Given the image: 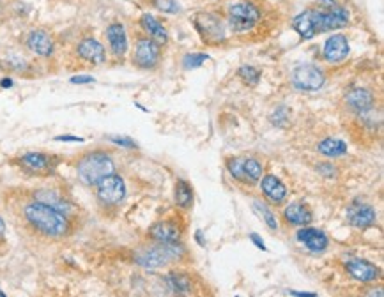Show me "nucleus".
<instances>
[{"label": "nucleus", "mask_w": 384, "mask_h": 297, "mask_svg": "<svg viewBox=\"0 0 384 297\" xmlns=\"http://www.w3.org/2000/svg\"><path fill=\"white\" fill-rule=\"evenodd\" d=\"M6 239V222L4 218H2V215H0V245L4 242Z\"/></svg>", "instance_id": "obj_33"}, {"label": "nucleus", "mask_w": 384, "mask_h": 297, "mask_svg": "<svg viewBox=\"0 0 384 297\" xmlns=\"http://www.w3.org/2000/svg\"><path fill=\"white\" fill-rule=\"evenodd\" d=\"M20 216L27 229L48 241H61L73 232V222L69 216L34 196L23 202L20 207Z\"/></svg>", "instance_id": "obj_1"}, {"label": "nucleus", "mask_w": 384, "mask_h": 297, "mask_svg": "<svg viewBox=\"0 0 384 297\" xmlns=\"http://www.w3.org/2000/svg\"><path fill=\"white\" fill-rule=\"evenodd\" d=\"M377 215L374 207L363 202H353L347 207V222L356 229H369L376 223Z\"/></svg>", "instance_id": "obj_15"}, {"label": "nucleus", "mask_w": 384, "mask_h": 297, "mask_svg": "<svg viewBox=\"0 0 384 297\" xmlns=\"http://www.w3.org/2000/svg\"><path fill=\"white\" fill-rule=\"evenodd\" d=\"M317 151L328 158H339V156L347 154V145L339 138H326L317 145Z\"/></svg>", "instance_id": "obj_25"}, {"label": "nucleus", "mask_w": 384, "mask_h": 297, "mask_svg": "<svg viewBox=\"0 0 384 297\" xmlns=\"http://www.w3.org/2000/svg\"><path fill=\"white\" fill-rule=\"evenodd\" d=\"M61 159L48 152H27L16 159V165L29 175L48 177L55 172Z\"/></svg>", "instance_id": "obj_6"}, {"label": "nucleus", "mask_w": 384, "mask_h": 297, "mask_svg": "<svg viewBox=\"0 0 384 297\" xmlns=\"http://www.w3.org/2000/svg\"><path fill=\"white\" fill-rule=\"evenodd\" d=\"M346 101L349 105V108L353 112L360 113V115H365V113L372 112L374 105H376V98L370 91L367 89H353V91L347 92Z\"/></svg>", "instance_id": "obj_19"}, {"label": "nucleus", "mask_w": 384, "mask_h": 297, "mask_svg": "<svg viewBox=\"0 0 384 297\" xmlns=\"http://www.w3.org/2000/svg\"><path fill=\"white\" fill-rule=\"evenodd\" d=\"M94 82V78H91V76H75V78H71V83H91Z\"/></svg>", "instance_id": "obj_32"}, {"label": "nucleus", "mask_w": 384, "mask_h": 297, "mask_svg": "<svg viewBox=\"0 0 384 297\" xmlns=\"http://www.w3.org/2000/svg\"><path fill=\"white\" fill-rule=\"evenodd\" d=\"M162 59V45L151 38H138L133 53V64L140 69H155Z\"/></svg>", "instance_id": "obj_11"}, {"label": "nucleus", "mask_w": 384, "mask_h": 297, "mask_svg": "<svg viewBox=\"0 0 384 297\" xmlns=\"http://www.w3.org/2000/svg\"><path fill=\"white\" fill-rule=\"evenodd\" d=\"M151 4L155 6L158 11L166 13V15H179L183 11L181 4L177 0H151Z\"/></svg>", "instance_id": "obj_29"}, {"label": "nucleus", "mask_w": 384, "mask_h": 297, "mask_svg": "<svg viewBox=\"0 0 384 297\" xmlns=\"http://www.w3.org/2000/svg\"><path fill=\"white\" fill-rule=\"evenodd\" d=\"M260 189L264 196L271 203H282L287 196V188L276 175H264L260 177Z\"/></svg>", "instance_id": "obj_21"}, {"label": "nucleus", "mask_w": 384, "mask_h": 297, "mask_svg": "<svg viewBox=\"0 0 384 297\" xmlns=\"http://www.w3.org/2000/svg\"><path fill=\"white\" fill-rule=\"evenodd\" d=\"M283 218H285V222L289 225L303 226L308 225L313 219V216L312 211L306 205H303V203H290V205L285 207V211H283Z\"/></svg>", "instance_id": "obj_23"}, {"label": "nucleus", "mask_w": 384, "mask_h": 297, "mask_svg": "<svg viewBox=\"0 0 384 297\" xmlns=\"http://www.w3.org/2000/svg\"><path fill=\"white\" fill-rule=\"evenodd\" d=\"M183 255H185V248L179 242H172V245L158 242L151 248H142L140 252H136L135 262L145 269H158L166 263L177 262Z\"/></svg>", "instance_id": "obj_4"}, {"label": "nucleus", "mask_w": 384, "mask_h": 297, "mask_svg": "<svg viewBox=\"0 0 384 297\" xmlns=\"http://www.w3.org/2000/svg\"><path fill=\"white\" fill-rule=\"evenodd\" d=\"M4 20H6V8L0 4V23H4Z\"/></svg>", "instance_id": "obj_37"}, {"label": "nucleus", "mask_w": 384, "mask_h": 297, "mask_svg": "<svg viewBox=\"0 0 384 297\" xmlns=\"http://www.w3.org/2000/svg\"><path fill=\"white\" fill-rule=\"evenodd\" d=\"M149 237L156 242L172 245V242L181 241L183 230L181 226L173 222H158L149 229Z\"/></svg>", "instance_id": "obj_18"}, {"label": "nucleus", "mask_w": 384, "mask_h": 297, "mask_svg": "<svg viewBox=\"0 0 384 297\" xmlns=\"http://www.w3.org/2000/svg\"><path fill=\"white\" fill-rule=\"evenodd\" d=\"M290 296H299V297H315V294H308V292H294V290H290Z\"/></svg>", "instance_id": "obj_36"}, {"label": "nucleus", "mask_w": 384, "mask_h": 297, "mask_svg": "<svg viewBox=\"0 0 384 297\" xmlns=\"http://www.w3.org/2000/svg\"><path fill=\"white\" fill-rule=\"evenodd\" d=\"M253 211H255L257 215H259L260 218L264 219V223H266V225H268L269 229H271V230H278V222H276L275 212H273L271 209H269V207L266 205V203L260 202V200H255V202H253Z\"/></svg>", "instance_id": "obj_27"}, {"label": "nucleus", "mask_w": 384, "mask_h": 297, "mask_svg": "<svg viewBox=\"0 0 384 297\" xmlns=\"http://www.w3.org/2000/svg\"><path fill=\"white\" fill-rule=\"evenodd\" d=\"M260 11L252 2H239L229 8V27L234 32H248L259 23Z\"/></svg>", "instance_id": "obj_8"}, {"label": "nucleus", "mask_w": 384, "mask_h": 297, "mask_svg": "<svg viewBox=\"0 0 384 297\" xmlns=\"http://www.w3.org/2000/svg\"><path fill=\"white\" fill-rule=\"evenodd\" d=\"M290 82L299 91L313 92L322 89V85L326 83V76H324L322 69H319L317 66L301 64L290 73Z\"/></svg>", "instance_id": "obj_10"}, {"label": "nucleus", "mask_w": 384, "mask_h": 297, "mask_svg": "<svg viewBox=\"0 0 384 297\" xmlns=\"http://www.w3.org/2000/svg\"><path fill=\"white\" fill-rule=\"evenodd\" d=\"M296 237H298V241L301 242V245H305V248L310 249L312 253H322L329 245L328 236H326L322 230L317 229H301Z\"/></svg>", "instance_id": "obj_20"}, {"label": "nucleus", "mask_w": 384, "mask_h": 297, "mask_svg": "<svg viewBox=\"0 0 384 297\" xmlns=\"http://www.w3.org/2000/svg\"><path fill=\"white\" fill-rule=\"evenodd\" d=\"M238 75H239V78L243 80V82L246 83V85H250V87H253V85H257V83H259V80H260V71L257 68H253V66H241V68H239V71H238Z\"/></svg>", "instance_id": "obj_28"}, {"label": "nucleus", "mask_w": 384, "mask_h": 297, "mask_svg": "<svg viewBox=\"0 0 384 297\" xmlns=\"http://www.w3.org/2000/svg\"><path fill=\"white\" fill-rule=\"evenodd\" d=\"M350 15L336 0H319L313 8L306 9L292 20V29L303 39H312L317 34L333 32L349 25Z\"/></svg>", "instance_id": "obj_2"}, {"label": "nucleus", "mask_w": 384, "mask_h": 297, "mask_svg": "<svg viewBox=\"0 0 384 297\" xmlns=\"http://www.w3.org/2000/svg\"><path fill=\"white\" fill-rule=\"evenodd\" d=\"M166 285L173 294H179V296H188L193 290L192 280H190L188 275H183V273H170L166 276Z\"/></svg>", "instance_id": "obj_24"}, {"label": "nucleus", "mask_w": 384, "mask_h": 297, "mask_svg": "<svg viewBox=\"0 0 384 297\" xmlns=\"http://www.w3.org/2000/svg\"><path fill=\"white\" fill-rule=\"evenodd\" d=\"M227 170L232 179L243 182V184H255L262 177V165L253 158H230L227 159Z\"/></svg>", "instance_id": "obj_9"}, {"label": "nucleus", "mask_w": 384, "mask_h": 297, "mask_svg": "<svg viewBox=\"0 0 384 297\" xmlns=\"http://www.w3.org/2000/svg\"><path fill=\"white\" fill-rule=\"evenodd\" d=\"M346 271L349 273V276L356 282L362 283H372L379 278L381 271L379 267L370 263L369 260L363 259H350L346 262Z\"/></svg>", "instance_id": "obj_14"}, {"label": "nucleus", "mask_w": 384, "mask_h": 297, "mask_svg": "<svg viewBox=\"0 0 384 297\" xmlns=\"http://www.w3.org/2000/svg\"><path fill=\"white\" fill-rule=\"evenodd\" d=\"M106 39H108L110 52H112L113 57L122 59L128 53V34H126V29L122 23H110L106 27Z\"/></svg>", "instance_id": "obj_17"}, {"label": "nucleus", "mask_w": 384, "mask_h": 297, "mask_svg": "<svg viewBox=\"0 0 384 297\" xmlns=\"http://www.w3.org/2000/svg\"><path fill=\"white\" fill-rule=\"evenodd\" d=\"M173 200L179 207L183 209H188L193 203V188L185 181V179H179L176 182V193H173Z\"/></svg>", "instance_id": "obj_26"}, {"label": "nucleus", "mask_w": 384, "mask_h": 297, "mask_svg": "<svg viewBox=\"0 0 384 297\" xmlns=\"http://www.w3.org/2000/svg\"><path fill=\"white\" fill-rule=\"evenodd\" d=\"M25 45L32 53L43 57V59H48L55 52V39L45 29H34L29 32L25 38Z\"/></svg>", "instance_id": "obj_12"}, {"label": "nucleus", "mask_w": 384, "mask_h": 297, "mask_svg": "<svg viewBox=\"0 0 384 297\" xmlns=\"http://www.w3.org/2000/svg\"><path fill=\"white\" fill-rule=\"evenodd\" d=\"M140 25H142L143 31L149 34V38L155 39L156 43H159V45H166V43H169V32H166V29L163 27V23L159 22L158 18H155L152 15L143 13V15L140 16Z\"/></svg>", "instance_id": "obj_22"}, {"label": "nucleus", "mask_w": 384, "mask_h": 297, "mask_svg": "<svg viewBox=\"0 0 384 297\" xmlns=\"http://www.w3.org/2000/svg\"><path fill=\"white\" fill-rule=\"evenodd\" d=\"M349 52H350V46L346 36L335 34V36H329V38L326 39V43H324L322 57H324V61L336 64V62H342L343 59H347Z\"/></svg>", "instance_id": "obj_16"}, {"label": "nucleus", "mask_w": 384, "mask_h": 297, "mask_svg": "<svg viewBox=\"0 0 384 297\" xmlns=\"http://www.w3.org/2000/svg\"><path fill=\"white\" fill-rule=\"evenodd\" d=\"M126 196V184L122 181L121 175H117L115 172L108 173L106 177H103L101 181L96 184V198L101 205L105 207H113L119 205V203L125 200Z\"/></svg>", "instance_id": "obj_7"}, {"label": "nucleus", "mask_w": 384, "mask_h": 297, "mask_svg": "<svg viewBox=\"0 0 384 297\" xmlns=\"http://www.w3.org/2000/svg\"><path fill=\"white\" fill-rule=\"evenodd\" d=\"M75 166L78 181L89 188L98 184L108 173L115 172V163H113L112 156L106 154L105 151L85 152L83 156H80Z\"/></svg>", "instance_id": "obj_3"}, {"label": "nucleus", "mask_w": 384, "mask_h": 297, "mask_svg": "<svg viewBox=\"0 0 384 297\" xmlns=\"http://www.w3.org/2000/svg\"><path fill=\"white\" fill-rule=\"evenodd\" d=\"M206 61H209L208 53H188L183 59V66H185V69H197L206 64Z\"/></svg>", "instance_id": "obj_30"}, {"label": "nucleus", "mask_w": 384, "mask_h": 297, "mask_svg": "<svg viewBox=\"0 0 384 297\" xmlns=\"http://www.w3.org/2000/svg\"><path fill=\"white\" fill-rule=\"evenodd\" d=\"M250 239H252V241L255 242L257 248H259V249H268V248H266V245H264V242L260 241L259 236H257V233H252V236H250Z\"/></svg>", "instance_id": "obj_35"}, {"label": "nucleus", "mask_w": 384, "mask_h": 297, "mask_svg": "<svg viewBox=\"0 0 384 297\" xmlns=\"http://www.w3.org/2000/svg\"><path fill=\"white\" fill-rule=\"evenodd\" d=\"M193 27L199 32L200 39L209 46H220L227 41L225 23L213 13L200 11L193 15Z\"/></svg>", "instance_id": "obj_5"}, {"label": "nucleus", "mask_w": 384, "mask_h": 297, "mask_svg": "<svg viewBox=\"0 0 384 297\" xmlns=\"http://www.w3.org/2000/svg\"><path fill=\"white\" fill-rule=\"evenodd\" d=\"M57 142H83L78 136H57Z\"/></svg>", "instance_id": "obj_34"}, {"label": "nucleus", "mask_w": 384, "mask_h": 297, "mask_svg": "<svg viewBox=\"0 0 384 297\" xmlns=\"http://www.w3.org/2000/svg\"><path fill=\"white\" fill-rule=\"evenodd\" d=\"M2 85H4V87H11V80H4V82H2Z\"/></svg>", "instance_id": "obj_38"}, {"label": "nucleus", "mask_w": 384, "mask_h": 297, "mask_svg": "<svg viewBox=\"0 0 384 297\" xmlns=\"http://www.w3.org/2000/svg\"><path fill=\"white\" fill-rule=\"evenodd\" d=\"M76 55L91 66H101L106 62V50L96 38H83L76 45Z\"/></svg>", "instance_id": "obj_13"}, {"label": "nucleus", "mask_w": 384, "mask_h": 297, "mask_svg": "<svg viewBox=\"0 0 384 297\" xmlns=\"http://www.w3.org/2000/svg\"><path fill=\"white\" fill-rule=\"evenodd\" d=\"M110 140H112L115 145H121V147H125V149H136V143L133 142L131 138H119V136H113V138H110Z\"/></svg>", "instance_id": "obj_31"}]
</instances>
